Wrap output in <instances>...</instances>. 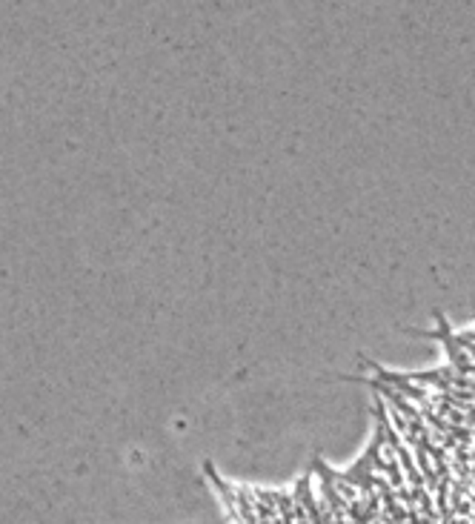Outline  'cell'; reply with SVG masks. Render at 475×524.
<instances>
[{
    "mask_svg": "<svg viewBox=\"0 0 475 524\" xmlns=\"http://www.w3.org/2000/svg\"><path fill=\"white\" fill-rule=\"evenodd\" d=\"M435 318H438V327H435V330H412V327H404V333H407V335H418V338L438 341L441 350H444V355H447V364L452 367V370L461 373V376H467V379H472V376H475V364H472V358L467 355V350L461 347L458 333L450 327V321L441 316V312H438Z\"/></svg>",
    "mask_w": 475,
    "mask_h": 524,
    "instance_id": "obj_1",
    "label": "cell"
},
{
    "mask_svg": "<svg viewBox=\"0 0 475 524\" xmlns=\"http://www.w3.org/2000/svg\"><path fill=\"white\" fill-rule=\"evenodd\" d=\"M361 361L369 367V370L375 373V379H378V381H384V384L395 387V390H398L401 395H407L412 404H418V407H427V404H433V395H427V390H424V387L412 384V381L407 379V373H392V370H387V367L375 364L373 358H366V355H361Z\"/></svg>",
    "mask_w": 475,
    "mask_h": 524,
    "instance_id": "obj_2",
    "label": "cell"
},
{
    "mask_svg": "<svg viewBox=\"0 0 475 524\" xmlns=\"http://www.w3.org/2000/svg\"><path fill=\"white\" fill-rule=\"evenodd\" d=\"M344 479H347V484H352L361 496H369V493H375V479H378V473H375V467L369 464L363 455H358V458L344 470Z\"/></svg>",
    "mask_w": 475,
    "mask_h": 524,
    "instance_id": "obj_3",
    "label": "cell"
}]
</instances>
